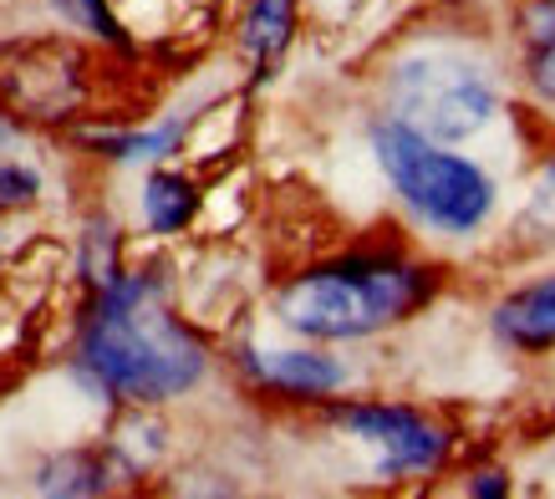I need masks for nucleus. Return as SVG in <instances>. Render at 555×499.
Returning a JSON list of instances; mask_svg holds the SVG:
<instances>
[{"mask_svg": "<svg viewBox=\"0 0 555 499\" xmlns=\"http://www.w3.org/2000/svg\"><path fill=\"white\" fill-rule=\"evenodd\" d=\"M387 98H392L398 123H408L428 143H459V138L479 133L494 113V82L474 62L449 56V51L408 56L392 72Z\"/></svg>", "mask_w": 555, "mask_h": 499, "instance_id": "obj_4", "label": "nucleus"}, {"mask_svg": "<svg viewBox=\"0 0 555 499\" xmlns=\"http://www.w3.org/2000/svg\"><path fill=\"white\" fill-rule=\"evenodd\" d=\"M332 418L347 433L383 449V474H428L449 453V438L423 413L398 408V402H352V408H332Z\"/></svg>", "mask_w": 555, "mask_h": 499, "instance_id": "obj_5", "label": "nucleus"}, {"mask_svg": "<svg viewBox=\"0 0 555 499\" xmlns=\"http://www.w3.org/2000/svg\"><path fill=\"white\" fill-rule=\"evenodd\" d=\"M296 36V0H250V16H245V51H250L260 72L291 47Z\"/></svg>", "mask_w": 555, "mask_h": 499, "instance_id": "obj_9", "label": "nucleus"}, {"mask_svg": "<svg viewBox=\"0 0 555 499\" xmlns=\"http://www.w3.org/2000/svg\"><path fill=\"white\" fill-rule=\"evenodd\" d=\"M36 194H41V179L31 168L0 158V209H26V204H36Z\"/></svg>", "mask_w": 555, "mask_h": 499, "instance_id": "obj_13", "label": "nucleus"}, {"mask_svg": "<svg viewBox=\"0 0 555 499\" xmlns=\"http://www.w3.org/2000/svg\"><path fill=\"white\" fill-rule=\"evenodd\" d=\"M179 133H184V123H169V128H158V133H92L87 143H92L102 158L128 164V158H158V153H173Z\"/></svg>", "mask_w": 555, "mask_h": 499, "instance_id": "obj_11", "label": "nucleus"}, {"mask_svg": "<svg viewBox=\"0 0 555 499\" xmlns=\"http://www.w3.org/2000/svg\"><path fill=\"white\" fill-rule=\"evenodd\" d=\"M62 16H72L77 26H87V31H98L102 41H113V47H128V31H122V21L113 16V5L107 0H51Z\"/></svg>", "mask_w": 555, "mask_h": 499, "instance_id": "obj_12", "label": "nucleus"}, {"mask_svg": "<svg viewBox=\"0 0 555 499\" xmlns=\"http://www.w3.org/2000/svg\"><path fill=\"white\" fill-rule=\"evenodd\" d=\"M530 225L555 230V158L545 164V174H540V183H535V200H530V215H525V230H530Z\"/></svg>", "mask_w": 555, "mask_h": 499, "instance_id": "obj_15", "label": "nucleus"}, {"mask_svg": "<svg viewBox=\"0 0 555 499\" xmlns=\"http://www.w3.org/2000/svg\"><path fill=\"white\" fill-rule=\"evenodd\" d=\"M438 276L403 255H341L332 266L306 270L281 291V321L311 342H357L408 321L434 296Z\"/></svg>", "mask_w": 555, "mask_h": 499, "instance_id": "obj_2", "label": "nucleus"}, {"mask_svg": "<svg viewBox=\"0 0 555 499\" xmlns=\"http://www.w3.org/2000/svg\"><path fill=\"white\" fill-rule=\"evenodd\" d=\"M245 372L270 393H286V398H326L347 383L341 362L321 357V351H245Z\"/></svg>", "mask_w": 555, "mask_h": 499, "instance_id": "obj_6", "label": "nucleus"}, {"mask_svg": "<svg viewBox=\"0 0 555 499\" xmlns=\"http://www.w3.org/2000/svg\"><path fill=\"white\" fill-rule=\"evenodd\" d=\"M494 332L520 351H551L555 347V276L500 300L494 306Z\"/></svg>", "mask_w": 555, "mask_h": 499, "instance_id": "obj_7", "label": "nucleus"}, {"mask_svg": "<svg viewBox=\"0 0 555 499\" xmlns=\"http://www.w3.org/2000/svg\"><path fill=\"white\" fill-rule=\"evenodd\" d=\"M525 41H530V51L535 47H555V0H530L525 5Z\"/></svg>", "mask_w": 555, "mask_h": 499, "instance_id": "obj_14", "label": "nucleus"}, {"mask_svg": "<svg viewBox=\"0 0 555 499\" xmlns=\"http://www.w3.org/2000/svg\"><path fill=\"white\" fill-rule=\"evenodd\" d=\"M143 215H149L153 234H179L189 219L199 215V189H194V179L158 168V174L143 183Z\"/></svg>", "mask_w": 555, "mask_h": 499, "instance_id": "obj_8", "label": "nucleus"}, {"mask_svg": "<svg viewBox=\"0 0 555 499\" xmlns=\"http://www.w3.org/2000/svg\"><path fill=\"white\" fill-rule=\"evenodd\" d=\"M164 281L149 270H118L98 285L82 321L77 367L118 402H169L204 378V342L158 306Z\"/></svg>", "mask_w": 555, "mask_h": 499, "instance_id": "obj_1", "label": "nucleus"}, {"mask_svg": "<svg viewBox=\"0 0 555 499\" xmlns=\"http://www.w3.org/2000/svg\"><path fill=\"white\" fill-rule=\"evenodd\" d=\"M469 495L474 499H505L509 484H505V474H479V479L469 484Z\"/></svg>", "mask_w": 555, "mask_h": 499, "instance_id": "obj_17", "label": "nucleus"}, {"mask_svg": "<svg viewBox=\"0 0 555 499\" xmlns=\"http://www.w3.org/2000/svg\"><path fill=\"white\" fill-rule=\"evenodd\" d=\"M41 489L47 495H102L107 464H102V453H62L41 469Z\"/></svg>", "mask_w": 555, "mask_h": 499, "instance_id": "obj_10", "label": "nucleus"}, {"mask_svg": "<svg viewBox=\"0 0 555 499\" xmlns=\"http://www.w3.org/2000/svg\"><path fill=\"white\" fill-rule=\"evenodd\" d=\"M530 82H535V92L545 102H555V47H535V56H530Z\"/></svg>", "mask_w": 555, "mask_h": 499, "instance_id": "obj_16", "label": "nucleus"}, {"mask_svg": "<svg viewBox=\"0 0 555 499\" xmlns=\"http://www.w3.org/2000/svg\"><path fill=\"white\" fill-rule=\"evenodd\" d=\"M372 149H377V164L392 179V189L438 230L469 234L494 209V183L485 179V168H474L469 158H454V153H438L428 138L413 133L398 117L372 123Z\"/></svg>", "mask_w": 555, "mask_h": 499, "instance_id": "obj_3", "label": "nucleus"}]
</instances>
